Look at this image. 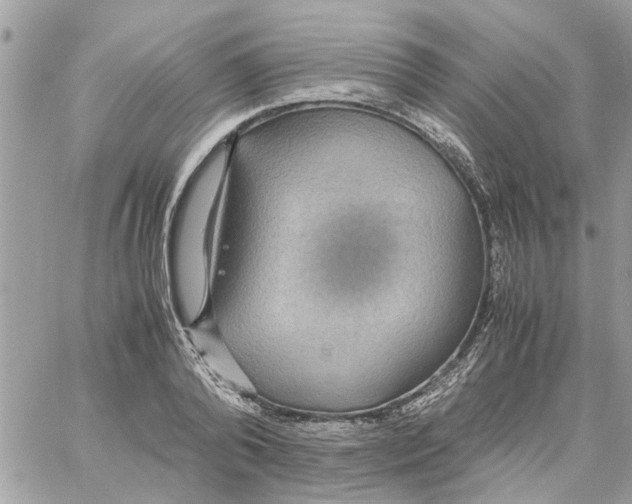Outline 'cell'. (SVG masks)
<instances>
[{
    "instance_id": "1",
    "label": "cell",
    "mask_w": 632,
    "mask_h": 504,
    "mask_svg": "<svg viewBox=\"0 0 632 504\" xmlns=\"http://www.w3.org/2000/svg\"><path fill=\"white\" fill-rule=\"evenodd\" d=\"M228 164V151L216 150L194 177L173 225L170 269L177 314L186 326L203 313L209 290L208 238Z\"/></svg>"
},
{
    "instance_id": "2",
    "label": "cell",
    "mask_w": 632,
    "mask_h": 504,
    "mask_svg": "<svg viewBox=\"0 0 632 504\" xmlns=\"http://www.w3.org/2000/svg\"><path fill=\"white\" fill-rule=\"evenodd\" d=\"M192 340L209 368L233 387L252 391L253 386L225 344L204 328L191 330Z\"/></svg>"
}]
</instances>
